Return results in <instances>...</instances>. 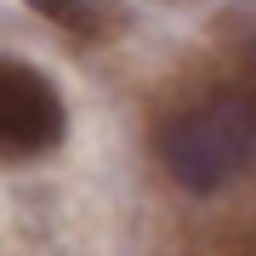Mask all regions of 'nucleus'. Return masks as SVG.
Masks as SVG:
<instances>
[{
  "mask_svg": "<svg viewBox=\"0 0 256 256\" xmlns=\"http://www.w3.org/2000/svg\"><path fill=\"white\" fill-rule=\"evenodd\" d=\"M154 154L188 194H216L234 176H245L256 165V74H239L200 102L176 108L160 126Z\"/></svg>",
  "mask_w": 256,
  "mask_h": 256,
  "instance_id": "1",
  "label": "nucleus"
},
{
  "mask_svg": "<svg viewBox=\"0 0 256 256\" xmlns=\"http://www.w3.org/2000/svg\"><path fill=\"white\" fill-rule=\"evenodd\" d=\"M68 108L34 63L0 57V160H40L63 142Z\"/></svg>",
  "mask_w": 256,
  "mask_h": 256,
  "instance_id": "2",
  "label": "nucleus"
},
{
  "mask_svg": "<svg viewBox=\"0 0 256 256\" xmlns=\"http://www.w3.org/2000/svg\"><path fill=\"white\" fill-rule=\"evenodd\" d=\"M28 12H40L46 23H57L74 40H97L102 34V12L92 6V0H28Z\"/></svg>",
  "mask_w": 256,
  "mask_h": 256,
  "instance_id": "3",
  "label": "nucleus"
}]
</instances>
